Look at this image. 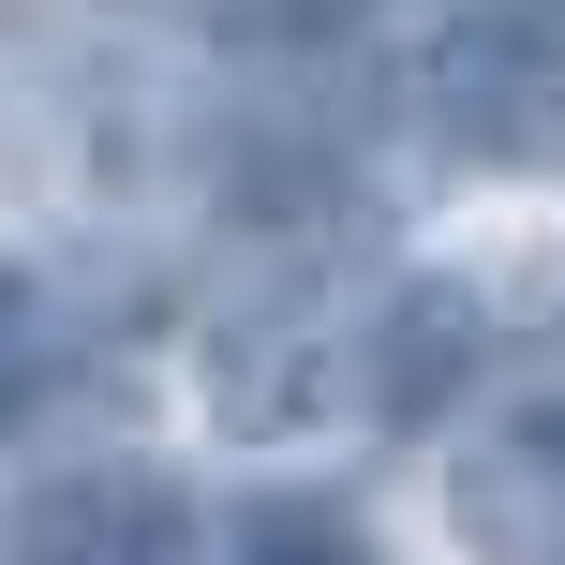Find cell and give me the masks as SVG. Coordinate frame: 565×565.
<instances>
[{
  "instance_id": "cell-1",
  "label": "cell",
  "mask_w": 565,
  "mask_h": 565,
  "mask_svg": "<svg viewBox=\"0 0 565 565\" xmlns=\"http://www.w3.org/2000/svg\"><path fill=\"white\" fill-rule=\"evenodd\" d=\"M372 358H387V282H358V268H282L254 312L209 328V417H224L238 447L372 417V387H387Z\"/></svg>"
},
{
  "instance_id": "cell-7",
  "label": "cell",
  "mask_w": 565,
  "mask_h": 565,
  "mask_svg": "<svg viewBox=\"0 0 565 565\" xmlns=\"http://www.w3.org/2000/svg\"><path fill=\"white\" fill-rule=\"evenodd\" d=\"M224 30H254V45H298V60H328V45H372V30H402L417 0H209Z\"/></svg>"
},
{
  "instance_id": "cell-2",
  "label": "cell",
  "mask_w": 565,
  "mask_h": 565,
  "mask_svg": "<svg viewBox=\"0 0 565 565\" xmlns=\"http://www.w3.org/2000/svg\"><path fill=\"white\" fill-rule=\"evenodd\" d=\"M417 119L447 149H477V164H507V179H551L565 164V60H551V30H507V15L431 30Z\"/></svg>"
},
{
  "instance_id": "cell-3",
  "label": "cell",
  "mask_w": 565,
  "mask_h": 565,
  "mask_svg": "<svg viewBox=\"0 0 565 565\" xmlns=\"http://www.w3.org/2000/svg\"><path fill=\"white\" fill-rule=\"evenodd\" d=\"M15 565H209V507L164 461H75L30 491Z\"/></svg>"
},
{
  "instance_id": "cell-6",
  "label": "cell",
  "mask_w": 565,
  "mask_h": 565,
  "mask_svg": "<svg viewBox=\"0 0 565 565\" xmlns=\"http://www.w3.org/2000/svg\"><path fill=\"white\" fill-rule=\"evenodd\" d=\"M60 372H75V328H60V298L30 268H0V431L30 417V402L60 387Z\"/></svg>"
},
{
  "instance_id": "cell-8",
  "label": "cell",
  "mask_w": 565,
  "mask_h": 565,
  "mask_svg": "<svg viewBox=\"0 0 565 565\" xmlns=\"http://www.w3.org/2000/svg\"><path fill=\"white\" fill-rule=\"evenodd\" d=\"M238 565H372L342 507H254L238 521Z\"/></svg>"
},
{
  "instance_id": "cell-5",
  "label": "cell",
  "mask_w": 565,
  "mask_h": 565,
  "mask_svg": "<svg viewBox=\"0 0 565 565\" xmlns=\"http://www.w3.org/2000/svg\"><path fill=\"white\" fill-rule=\"evenodd\" d=\"M477 342H491V312L461 298V282H387V387H372V417H431V402L477 372Z\"/></svg>"
},
{
  "instance_id": "cell-4",
  "label": "cell",
  "mask_w": 565,
  "mask_h": 565,
  "mask_svg": "<svg viewBox=\"0 0 565 565\" xmlns=\"http://www.w3.org/2000/svg\"><path fill=\"white\" fill-rule=\"evenodd\" d=\"M447 521L477 565H565V402H521L447 461Z\"/></svg>"
}]
</instances>
